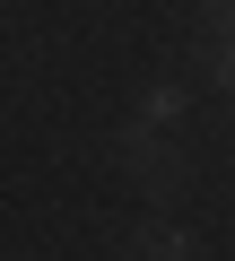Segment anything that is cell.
Wrapping results in <instances>:
<instances>
[{
	"mask_svg": "<svg viewBox=\"0 0 235 261\" xmlns=\"http://www.w3.org/2000/svg\"><path fill=\"white\" fill-rule=\"evenodd\" d=\"M140 252H192V226H140Z\"/></svg>",
	"mask_w": 235,
	"mask_h": 261,
	"instance_id": "6da1fadb",
	"label": "cell"
}]
</instances>
